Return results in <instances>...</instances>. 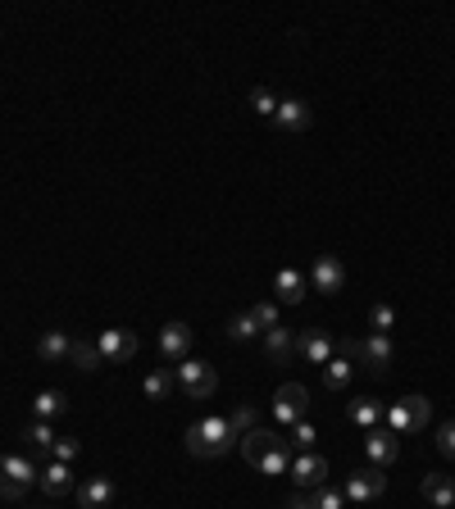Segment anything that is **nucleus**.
Returning <instances> with one entry per match:
<instances>
[{"label": "nucleus", "instance_id": "nucleus-1", "mask_svg": "<svg viewBox=\"0 0 455 509\" xmlns=\"http://www.w3.org/2000/svg\"><path fill=\"white\" fill-rule=\"evenodd\" d=\"M242 455H246V464L260 468L264 477H278V473L292 468V436H282V432L255 423V427L242 436Z\"/></svg>", "mask_w": 455, "mask_h": 509}, {"label": "nucleus", "instance_id": "nucleus-2", "mask_svg": "<svg viewBox=\"0 0 455 509\" xmlns=\"http://www.w3.org/2000/svg\"><path fill=\"white\" fill-rule=\"evenodd\" d=\"M232 441H237V432L228 427L223 414H210V418H201V423L187 427V450H192L196 459H219Z\"/></svg>", "mask_w": 455, "mask_h": 509}, {"label": "nucleus", "instance_id": "nucleus-3", "mask_svg": "<svg viewBox=\"0 0 455 509\" xmlns=\"http://www.w3.org/2000/svg\"><path fill=\"white\" fill-rule=\"evenodd\" d=\"M173 377H178V391L183 396H192V400H205V396H214V387H219V373H214V364H205V359H183V364H173Z\"/></svg>", "mask_w": 455, "mask_h": 509}, {"label": "nucleus", "instance_id": "nucleus-4", "mask_svg": "<svg viewBox=\"0 0 455 509\" xmlns=\"http://www.w3.org/2000/svg\"><path fill=\"white\" fill-rule=\"evenodd\" d=\"M37 477H42V468L33 459H24V455H5V459H0V495H5V500H24V491Z\"/></svg>", "mask_w": 455, "mask_h": 509}, {"label": "nucleus", "instance_id": "nucleus-5", "mask_svg": "<svg viewBox=\"0 0 455 509\" xmlns=\"http://www.w3.org/2000/svg\"><path fill=\"white\" fill-rule=\"evenodd\" d=\"M305 414H310V391H305L301 382H282L278 396H273V418H278L282 427H296Z\"/></svg>", "mask_w": 455, "mask_h": 509}, {"label": "nucleus", "instance_id": "nucleus-6", "mask_svg": "<svg viewBox=\"0 0 455 509\" xmlns=\"http://www.w3.org/2000/svg\"><path fill=\"white\" fill-rule=\"evenodd\" d=\"M428 414H432V409H428V400H423V396H401V400L387 409V427L405 436V432L428 427Z\"/></svg>", "mask_w": 455, "mask_h": 509}, {"label": "nucleus", "instance_id": "nucleus-7", "mask_svg": "<svg viewBox=\"0 0 455 509\" xmlns=\"http://www.w3.org/2000/svg\"><path fill=\"white\" fill-rule=\"evenodd\" d=\"M292 482H296V491H319V486H328V473H332V464L323 459V455H314V450H301L296 459H292Z\"/></svg>", "mask_w": 455, "mask_h": 509}, {"label": "nucleus", "instance_id": "nucleus-8", "mask_svg": "<svg viewBox=\"0 0 455 509\" xmlns=\"http://www.w3.org/2000/svg\"><path fill=\"white\" fill-rule=\"evenodd\" d=\"M364 455H369L373 468H391V464L401 459V432H391V427H373V432L364 436Z\"/></svg>", "mask_w": 455, "mask_h": 509}, {"label": "nucleus", "instance_id": "nucleus-9", "mask_svg": "<svg viewBox=\"0 0 455 509\" xmlns=\"http://www.w3.org/2000/svg\"><path fill=\"white\" fill-rule=\"evenodd\" d=\"M387 491V473H378L373 464L369 468H355V473H346V500H355V504H369V500H378Z\"/></svg>", "mask_w": 455, "mask_h": 509}, {"label": "nucleus", "instance_id": "nucleus-10", "mask_svg": "<svg viewBox=\"0 0 455 509\" xmlns=\"http://www.w3.org/2000/svg\"><path fill=\"white\" fill-rule=\"evenodd\" d=\"M96 346H101L105 364H128V359L137 355V337H133L128 328H105V332L96 337Z\"/></svg>", "mask_w": 455, "mask_h": 509}, {"label": "nucleus", "instance_id": "nucleus-11", "mask_svg": "<svg viewBox=\"0 0 455 509\" xmlns=\"http://www.w3.org/2000/svg\"><path fill=\"white\" fill-rule=\"evenodd\" d=\"M296 355H301L305 364H319V368H323V364L337 355V341H332L323 328H310V332L296 337Z\"/></svg>", "mask_w": 455, "mask_h": 509}, {"label": "nucleus", "instance_id": "nucleus-12", "mask_svg": "<svg viewBox=\"0 0 455 509\" xmlns=\"http://www.w3.org/2000/svg\"><path fill=\"white\" fill-rule=\"evenodd\" d=\"M341 282H346L341 259H337V255H319V259H314V269H310V287H314V291H323V296H337V291H341Z\"/></svg>", "mask_w": 455, "mask_h": 509}, {"label": "nucleus", "instance_id": "nucleus-13", "mask_svg": "<svg viewBox=\"0 0 455 509\" xmlns=\"http://www.w3.org/2000/svg\"><path fill=\"white\" fill-rule=\"evenodd\" d=\"M160 355H164L169 364H183V359L192 355V328H187V323H169V328L160 332Z\"/></svg>", "mask_w": 455, "mask_h": 509}, {"label": "nucleus", "instance_id": "nucleus-14", "mask_svg": "<svg viewBox=\"0 0 455 509\" xmlns=\"http://www.w3.org/2000/svg\"><path fill=\"white\" fill-rule=\"evenodd\" d=\"M273 128H278V132H305V128H310V105H305V101H278Z\"/></svg>", "mask_w": 455, "mask_h": 509}, {"label": "nucleus", "instance_id": "nucleus-15", "mask_svg": "<svg viewBox=\"0 0 455 509\" xmlns=\"http://www.w3.org/2000/svg\"><path fill=\"white\" fill-rule=\"evenodd\" d=\"M391 337H382V332H373L364 346H360V359H364V368H373V373H387L391 368Z\"/></svg>", "mask_w": 455, "mask_h": 509}, {"label": "nucleus", "instance_id": "nucleus-16", "mask_svg": "<svg viewBox=\"0 0 455 509\" xmlns=\"http://www.w3.org/2000/svg\"><path fill=\"white\" fill-rule=\"evenodd\" d=\"M264 355H269L273 364H287V359L296 355V332H292V328H282V323H278V328H269V332H264Z\"/></svg>", "mask_w": 455, "mask_h": 509}, {"label": "nucleus", "instance_id": "nucleus-17", "mask_svg": "<svg viewBox=\"0 0 455 509\" xmlns=\"http://www.w3.org/2000/svg\"><path fill=\"white\" fill-rule=\"evenodd\" d=\"M423 500L437 504V509H450V504H455V482H450V473H428V477H423Z\"/></svg>", "mask_w": 455, "mask_h": 509}, {"label": "nucleus", "instance_id": "nucleus-18", "mask_svg": "<svg viewBox=\"0 0 455 509\" xmlns=\"http://www.w3.org/2000/svg\"><path fill=\"white\" fill-rule=\"evenodd\" d=\"M37 482H42V491H46V495H69V491H74V468L55 459V464H46V468H42V477H37Z\"/></svg>", "mask_w": 455, "mask_h": 509}, {"label": "nucleus", "instance_id": "nucleus-19", "mask_svg": "<svg viewBox=\"0 0 455 509\" xmlns=\"http://www.w3.org/2000/svg\"><path fill=\"white\" fill-rule=\"evenodd\" d=\"M114 500V482L101 473V477H92V482H83V491H78V504L83 509H105Z\"/></svg>", "mask_w": 455, "mask_h": 509}, {"label": "nucleus", "instance_id": "nucleus-20", "mask_svg": "<svg viewBox=\"0 0 455 509\" xmlns=\"http://www.w3.org/2000/svg\"><path fill=\"white\" fill-rule=\"evenodd\" d=\"M273 291H278V305H301V296H305L301 269H282V273L273 278Z\"/></svg>", "mask_w": 455, "mask_h": 509}, {"label": "nucleus", "instance_id": "nucleus-21", "mask_svg": "<svg viewBox=\"0 0 455 509\" xmlns=\"http://www.w3.org/2000/svg\"><path fill=\"white\" fill-rule=\"evenodd\" d=\"M382 414H387V409H382L373 396H355V400H351V423L364 427V432H373V427L382 423Z\"/></svg>", "mask_w": 455, "mask_h": 509}, {"label": "nucleus", "instance_id": "nucleus-22", "mask_svg": "<svg viewBox=\"0 0 455 509\" xmlns=\"http://www.w3.org/2000/svg\"><path fill=\"white\" fill-rule=\"evenodd\" d=\"M69 346H74L69 332H46V337L37 341V355H42L46 364H64V359H69Z\"/></svg>", "mask_w": 455, "mask_h": 509}, {"label": "nucleus", "instance_id": "nucleus-23", "mask_svg": "<svg viewBox=\"0 0 455 509\" xmlns=\"http://www.w3.org/2000/svg\"><path fill=\"white\" fill-rule=\"evenodd\" d=\"M351 377H355V364H351V359L332 355V359L323 364V387H328V391H346V387H351Z\"/></svg>", "mask_w": 455, "mask_h": 509}, {"label": "nucleus", "instance_id": "nucleus-24", "mask_svg": "<svg viewBox=\"0 0 455 509\" xmlns=\"http://www.w3.org/2000/svg\"><path fill=\"white\" fill-rule=\"evenodd\" d=\"M69 364H78L83 373H96V368L105 364V355H101L96 341H74V346H69Z\"/></svg>", "mask_w": 455, "mask_h": 509}, {"label": "nucleus", "instance_id": "nucleus-25", "mask_svg": "<svg viewBox=\"0 0 455 509\" xmlns=\"http://www.w3.org/2000/svg\"><path fill=\"white\" fill-rule=\"evenodd\" d=\"M142 391H146L151 400H169V396L178 391V377H173V368H155V373H146Z\"/></svg>", "mask_w": 455, "mask_h": 509}, {"label": "nucleus", "instance_id": "nucleus-26", "mask_svg": "<svg viewBox=\"0 0 455 509\" xmlns=\"http://www.w3.org/2000/svg\"><path fill=\"white\" fill-rule=\"evenodd\" d=\"M19 436H24V445L37 450V455H51V445H55V432H51V423H42V418H33Z\"/></svg>", "mask_w": 455, "mask_h": 509}, {"label": "nucleus", "instance_id": "nucleus-27", "mask_svg": "<svg viewBox=\"0 0 455 509\" xmlns=\"http://www.w3.org/2000/svg\"><path fill=\"white\" fill-rule=\"evenodd\" d=\"M33 414H37L42 423H51V418L69 414V400H64V391H42V396L33 400Z\"/></svg>", "mask_w": 455, "mask_h": 509}, {"label": "nucleus", "instance_id": "nucleus-28", "mask_svg": "<svg viewBox=\"0 0 455 509\" xmlns=\"http://www.w3.org/2000/svg\"><path fill=\"white\" fill-rule=\"evenodd\" d=\"M255 337H260V328H255L251 309L237 314V318H228V341H255Z\"/></svg>", "mask_w": 455, "mask_h": 509}, {"label": "nucleus", "instance_id": "nucleus-29", "mask_svg": "<svg viewBox=\"0 0 455 509\" xmlns=\"http://www.w3.org/2000/svg\"><path fill=\"white\" fill-rule=\"evenodd\" d=\"M251 318H255V328H260V337H264L269 328H278V300H260V305L251 309Z\"/></svg>", "mask_w": 455, "mask_h": 509}, {"label": "nucleus", "instance_id": "nucleus-30", "mask_svg": "<svg viewBox=\"0 0 455 509\" xmlns=\"http://www.w3.org/2000/svg\"><path fill=\"white\" fill-rule=\"evenodd\" d=\"M369 323H373V332H382V337H387V332H391V323H396V309H391L387 300H378V305L369 309Z\"/></svg>", "mask_w": 455, "mask_h": 509}, {"label": "nucleus", "instance_id": "nucleus-31", "mask_svg": "<svg viewBox=\"0 0 455 509\" xmlns=\"http://www.w3.org/2000/svg\"><path fill=\"white\" fill-rule=\"evenodd\" d=\"M251 105H255V114H264V119L278 114V96H273L269 87H255V92H251Z\"/></svg>", "mask_w": 455, "mask_h": 509}, {"label": "nucleus", "instance_id": "nucleus-32", "mask_svg": "<svg viewBox=\"0 0 455 509\" xmlns=\"http://www.w3.org/2000/svg\"><path fill=\"white\" fill-rule=\"evenodd\" d=\"M228 427H232L237 436H246V432L255 427V409H251V405H237V409L228 414Z\"/></svg>", "mask_w": 455, "mask_h": 509}, {"label": "nucleus", "instance_id": "nucleus-33", "mask_svg": "<svg viewBox=\"0 0 455 509\" xmlns=\"http://www.w3.org/2000/svg\"><path fill=\"white\" fill-rule=\"evenodd\" d=\"M346 504V491H337V486H319L314 491V509H341Z\"/></svg>", "mask_w": 455, "mask_h": 509}, {"label": "nucleus", "instance_id": "nucleus-34", "mask_svg": "<svg viewBox=\"0 0 455 509\" xmlns=\"http://www.w3.org/2000/svg\"><path fill=\"white\" fill-rule=\"evenodd\" d=\"M314 441H319V432H314V423H310V418H301V423L292 427V445H301V450H310Z\"/></svg>", "mask_w": 455, "mask_h": 509}, {"label": "nucleus", "instance_id": "nucleus-35", "mask_svg": "<svg viewBox=\"0 0 455 509\" xmlns=\"http://www.w3.org/2000/svg\"><path fill=\"white\" fill-rule=\"evenodd\" d=\"M437 450H441L446 459H455V418L437 427Z\"/></svg>", "mask_w": 455, "mask_h": 509}, {"label": "nucleus", "instance_id": "nucleus-36", "mask_svg": "<svg viewBox=\"0 0 455 509\" xmlns=\"http://www.w3.org/2000/svg\"><path fill=\"white\" fill-rule=\"evenodd\" d=\"M78 450H83V445H78V441H69V436H55V445H51V455H55L60 464H69Z\"/></svg>", "mask_w": 455, "mask_h": 509}, {"label": "nucleus", "instance_id": "nucleus-37", "mask_svg": "<svg viewBox=\"0 0 455 509\" xmlns=\"http://www.w3.org/2000/svg\"><path fill=\"white\" fill-rule=\"evenodd\" d=\"M360 346H364V341H355V337H341V341H337V355H341V359H360Z\"/></svg>", "mask_w": 455, "mask_h": 509}, {"label": "nucleus", "instance_id": "nucleus-38", "mask_svg": "<svg viewBox=\"0 0 455 509\" xmlns=\"http://www.w3.org/2000/svg\"><path fill=\"white\" fill-rule=\"evenodd\" d=\"M287 509H314V491H292L287 495Z\"/></svg>", "mask_w": 455, "mask_h": 509}]
</instances>
